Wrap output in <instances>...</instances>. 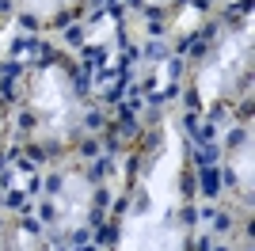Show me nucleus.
I'll use <instances>...</instances> for the list:
<instances>
[{
	"label": "nucleus",
	"mask_w": 255,
	"mask_h": 251,
	"mask_svg": "<svg viewBox=\"0 0 255 251\" xmlns=\"http://www.w3.org/2000/svg\"><path fill=\"white\" fill-rule=\"evenodd\" d=\"M233 171H236V179H240V187H252V133L244 137V145H240V152H236Z\"/></svg>",
	"instance_id": "nucleus-5"
},
{
	"label": "nucleus",
	"mask_w": 255,
	"mask_h": 251,
	"mask_svg": "<svg viewBox=\"0 0 255 251\" xmlns=\"http://www.w3.org/2000/svg\"><path fill=\"white\" fill-rule=\"evenodd\" d=\"M4 251H38V244H34V236H31L27 229H19L15 236H11V244H8Z\"/></svg>",
	"instance_id": "nucleus-6"
},
{
	"label": "nucleus",
	"mask_w": 255,
	"mask_h": 251,
	"mask_svg": "<svg viewBox=\"0 0 255 251\" xmlns=\"http://www.w3.org/2000/svg\"><path fill=\"white\" fill-rule=\"evenodd\" d=\"M179 206L171 198H149L129 209L122 221V240L118 251H183V225H179Z\"/></svg>",
	"instance_id": "nucleus-2"
},
{
	"label": "nucleus",
	"mask_w": 255,
	"mask_h": 251,
	"mask_svg": "<svg viewBox=\"0 0 255 251\" xmlns=\"http://www.w3.org/2000/svg\"><path fill=\"white\" fill-rule=\"evenodd\" d=\"M0 133H4V118H0Z\"/></svg>",
	"instance_id": "nucleus-8"
},
{
	"label": "nucleus",
	"mask_w": 255,
	"mask_h": 251,
	"mask_svg": "<svg viewBox=\"0 0 255 251\" xmlns=\"http://www.w3.org/2000/svg\"><path fill=\"white\" fill-rule=\"evenodd\" d=\"M31 118H34V133L42 141L65 145L69 137L84 126V99L76 92L73 76L61 65H46L38 69L31 80Z\"/></svg>",
	"instance_id": "nucleus-1"
},
{
	"label": "nucleus",
	"mask_w": 255,
	"mask_h": 251,
	"mask_svg": "<svg viewBox=\"0 0 255 251\" xmlns=\"http://www.w3.org/2000/svg\"><path fill=\"white\" fill-rule=\"evenodd\" d=\"M252 73V19L240 31H229L213 53L198 69V99L202 103H217L225 95H233Z\"/></svg>",
	"instance_id": "nucleus-3"
},
{
	"label": "nucleus",
	"mask_w": 255,
	"mask_h": 251,
	"mask_svg": "<svg viewBox=\"0 0 255 251\" xmlns=\"http://www.w3.org/2000/svg\"><path fill=\"white\" fill-rule=\"evenodd\" d=\"M141 4H171V0H141Z\"/></svg>",
	"instance_id": "nucleus-7"
},
{
	"label": "nucleus",
	"mask_w": 255,
	"mask_h": 251,
	"mask_svg": "<svg viewBox=\"0 0 255 251\" xmlns=\"http://www.w3.org/2000/svg\"><path fill=\"white\" fill-rule=\"evenodd\" d=\"M88 213H92V183L84 175H76V171L61 175L57 187H53V221H57V229L76 232L88 221Z\"/></svg>",
	"instance_id": "nucleus-4"
}]
</instances>
